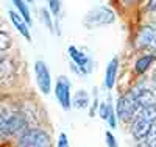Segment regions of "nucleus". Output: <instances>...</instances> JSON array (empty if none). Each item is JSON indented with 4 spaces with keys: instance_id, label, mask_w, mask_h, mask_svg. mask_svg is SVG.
<instances>
[{
    "instance_id": "1",
    "label": "nucleus",
    "mask_w": 156,
    "mask_h": 147,
    "mask_svg": "<svg viewBox=\"0 0 156 147\" xmlns=\"http://www.w3.org/2000/svg\"><path fill=\"white\" fill-rule=\"evenodd\" d=\"M25 128H27V121L20 111L0 113V139L2 141L20 135Z\"/></svg>"
},
{
    "instance_id": "2",
    "label": "nucleus",
    "mask_w": 156,
    "mask_h": 147,
    "mask_svg": "<svg viewBox=\"0 0 156 147\" xmlns=\"http://www.w3.org/2000/svg\"><path fill=\"white\" fill-rule=\"evenodd\" d=\"M115 22V13L109 6H97L90 9L83 19V25L89 30L101 28V27H108Z\"/></svg>"
},
{
    "instance_id": "3",
    "label": "nucleus",
    "mask_w": 156,
    "mask_h": 147,
    "mask_svg": "<svg viewBox=\"0 0 156 147\" xmlns=\"http://www.w3.org/2000/svg\"><path fill=\"white\" fill-rule=\"evenodd\" d=\"M139 110H140V105L137 103L131 89L123 92V94L119 97V100H117V103H115V114L123 122H131L136 117Z\"/></svg>"
},
{
    "instance_id": "4",
    "label": "nucleus",
    "mask_w": 156,
    "mask_h": 147,
    "mask_svg": "<svg viewBox=\"0 0 156 147\" xmlns=\"http://www.w3.org/2000/svg\"><path fill=\"white\" fill-rule=\"evenodd\" d=\"M17 144L19 147H51V136L42 128H25Z\"/></svg>"
},
{
    "instance_id": "5",
    "label": "nucleus",
    "mask_w": 156,
    "mask_h": 147,
    "mask_svg": "<svg viewBox=\"0 0 156 147\" xmlns=\"http://www.w3.org/2000/svg\"><path fill=\"white\" fill-rule=\"evenodd\" d=\"M69 57L72 60V69L78 74V75H89L94 71V60L90 58L87 53H84L83 50L76 49L75 46H69L67 47Z\"/></svg>"
},
{
    "instance_id": "6",
    "label": "nucleus",
    "mask_w": 156,
    "mask_h": 147,
    "mask_svg": "<svg viewBox=\"0 0 156 147\" xmlns=\"http://www.w3.org/2000/svg\"><path fill=\"white\" fill-rule=\"evenodd\" d=\"M55 97L64 111L72 108V96H70V82L66 77H59L55 86Z\"/></svg>"
},
{
    "instance_id": "7",
    "label": "nucleus",
    "mask_w": 156,
    "mask_h": 147,
    "mask_svg": "<svg viewBox=\"0 0 156 147\" xmlns=\"http://www.w3.org/2000/svg\"><path fill=\"white\" fill-rule=\"evenodd\" d=\"M34 75H36V83H37L39 91L47 96L51 91V77H50L48 66L41 60L36 61L34 63Z\"/></svg>"
},
{
    "instance_id": "8",
    "label": "nucleus",
    "mask_w": 156,
    "mask_h": 147,
    "mask_svg": "<svg viewBox=\"0 0 156 147\" xmlns=\"http://www.w3.org/2000/svg\"><path fill=\"white\" fill-rule=\"evenodd\" d=\"M156 38V25L148 24V25H142L137 35H136V46L139 49H145L150 47Z\"/></svg>"
},
{
    "instance_id": "9",
    "label": "nucleus",
    "mask_w": 156,
    "mask_h": 147,
    "mask_svg": "<svg viewBox=\"0 0 156 147\" xmlns=\"http://www.w3.org/2000/svg\"><path fill=\"white\" fill-rule=\"evenodd\" d=\"M131 91H133L137 103L140 105V108L156 102V92L148 86H134V88H131Z\"/></svg>"
},
{
    "instance_id": "10",
    "label": "nucleus",
    "mask_w": 156,
    "mask_h": 147,
    "mask_svg": "<svg viewBox=\"0 0 156 147\" xmlns=\"http://www.w3.org/2000/svg\"><path fill=\"white\" fill-rule=\"evenodd\" d=\"M153 122H148V121H144V119H133L131 121V136L134 141L137 142H144L147 133L150 130Z\"/></svg>"
},
{
    "instance_id": "11",
    "label": "nucleus",
    "mask_w": 156,
    "mask_h": 147,
    "mask_svg": "<svg viewBox=\"0 0 156 147\" xmlns=\"http://www.w3.org/2000/svg\"><path fill=\"white\" fill-rule=\"evenodd\" d=\"M9 19H11L12 25H14V28L30 42V41H31V35H30V25L27 24V20H25V19L19 14V13L14 11V9L9 11Z\"/></svg>"
},
{
    "instance_id": "12",
    "label": "nucleus",
    "mask_w": 156,
    "mask_h": 147,
    "mask_svg": "<svg viewBox=\"0 0 156 147\" xmlns=\"http://www.w3.org/2000/svg\"><path fill=\"white\" fill-rule=\"evenodd\" d=\"M117 72H119V58L114 57L108 63L106 71H105V80H103V83H105L106 89H112L114 88L115 80H117Z\"/></svg>"
},
{
    "instance_id": "13",
    "label": "nucleus",
    "mask_w": 156,
    "mask_h": 147,
    "mask_svg": "<svg viewBox=\"0 0 156 147\" xmlns=\"http://www.w3.org/2000/svg\"><path fill=\"white\" fill-rule=\"evenodd\" d=\"M156 61V53H147L142 55L140 58H137V61L134 63V72L136 75H144Z\"/></svg>"
},
{
    "instance_id": "14",
    "label": "nucleus",
    "mask_w": 156,
    "mask_h": 147,
    "mask_svg": "<svg viewBox=\"0 0 156 147\" xmlns=\"http://www.w3.org/2000/svg\"><path fill=\"white\" fill-rule=\"evenodd\" d=\"M89 102H90L89 94H87V91H84V89H78L75 94H73V97H72V106H73V108H76V110L87 108Z\"/></svg>"
},
{
    "instance_id": "15",
    "label": "nucleus",
    "mask_w": 156,
    "mask_h": 147,
    "mask_svg": "<svg viewBox=\"0 0 156 147\" xmlns=\"http://www.w3.org/2000/svg\"><path fill=\"white\" fill-rule=\"evenodd\" d=\"M134 119H144V121H148V122H156V102L142 106Z\"/></svg>"
},
{
    "instance_id": "16",
    "label": "nucleus",
    "mask_w": 156,
    "mask_h": 147,
    "mask_svg": "<svg viewBox=\"0 0 156 147\" xmlns=\"http://www.w3.org/2000/svg\"><path fill=\"white\" fill-rule=\"evenodd\" d=\"M12 5L16 6L17 13L27 20V24L30 25L31 24V13H30V8L27 5V0H12Z\"/></svg>"
},
{
    "instance_id": "17",
    "label": "nucleus",
    "mask_w": 156,
    "mask_h": 147,
    "mask_svg": "<svg viewBox=\"0 0 156 147\" xmlns=\"http://www.w3.org/2000/svg\"><path fill=\"white\" fill-rule=\"evenodd\" d=\"M39 17H41V22L45 25V28H47L50 33H56L55 27H53V19H51V13H50V9H47V8H41V11H39Z\"/></svg>"
},
{
    "instance_id": "18",
    "label": "nucleus",
    "mask_w": 156,
    "mask_h": 147,
    "mask_svg": "<svg viewBox=\"0 0 156 147\" xmlns=\"http://www.w3.org/2000/svg\"><path fill=\"white\" fill-rule=\"evenodd\" d=\"M111 106H112L111 99H108L106 102H101V103L98 105V110H97V113H98V116L103 119V121H106V119H108V114H109Z\"/></svg>"
},
{
    "instance_id": "19",
    "label": "nucleus",
    "mask_w": 156,
    "mask_h": 147,
    "mask_svg": "<svg viewBox=\"0 0 156 147\" xmlns=\"http://www.w3.org/2000/svg\"><path fill=\"white\" fill-rule=\"evenodd\" d=\"M12 41H11V36L6 33V31H2L0 30V53L6 52L9 47H11Z\"/></svg>"
},
{
    "instance_id": "20",
    "label": "nucleus",
    "mask_w": 156,
    "mask_h": 147,
    "mask_svg": "<svg viewBox=\"0 0 156 147\" xmlns=\"http://www.w3.org/2000/svg\"><path fill=\"white\" fill-rule=\"evenodd\" d=\"M47 3H48V9L51 13V16H55L56 19L59 17V13H61V0H47Z\"/></svg>"
},
{
    "instance_id": "21",
    "label": "nucleus",
    "mask_w": 156,
    "mask_h": 147,
    "mask_svg": "<svg viewBox=\"0 0 156 147\" xmlns=\"http://www.w3.org/2000/svg\"><path fill=\"white\" fill-rule=\"evenodd\" d=\"M153 141H156V122L151 124V127H150V130H148V133H147V136H145L144 142L148 145V144L153 142Z\"/></svg>"
},
{
    "instance_id": "22",
    "label": "nucleus",
    "mask_w": 156,
    "mask_h": 147,
    "mask_svg": "<svg viewBox=\"0 0 156 147\" xmlns=\"http://www.w3.org/2000/svg\"><path fill=\"white\" fill-rule=\"evenodd\" d=\"M56 147H70V142H69V138H67L66 133H59L58 141H56Z\"/></svg>"
},
{
    "instance_id": "23",
    "label": "nucleus",
    "mask_w": 156,
    "mask_h": 147,
    "mask_svg": "<svg viewBox=\"0 0 156 147\" xmlns=\"http://www.w3.org/2000/svg\"><path fill=\"white\" fill-rule=\"evenodd\" d=\"M105 141H106V147H119V144H117V141L111 131L105 133Z\"/></svg>"
},
{
    "instance_id": "24",
    "label": "nucleus",
    "mask_w": 156,
    "mask_h": 147,
    "mask_svg": "<svg viewBox=\"0 0 156 147\" xmlns=\"http://www.w3.org/2000/svg\"><path fill=\"white\" fill-rule=\"evenodd\" d=\"M98 105H100V103H98V99L95 97V99H94L92 106L89 108V116H90V117H94V116H95V113H97V110H98Z\"/></svg>"
},
{
    "instance_id": "25",
    "label": "nucleus",
    "mask_w": 156,
    "mask_h": 147,
    "mask_svg": "<svg viewBox=\"0 0 156 147\" xmlns=\"http://www.w3.org/2000/svg\"><path fill=\"white\" fill-rule=\"evenodd\" d=\"M148 9L150 11L156 9V0H148Z\"/></svg>"
},
{
    "instance_id": "26",
    "label": "nucleus",
    "mask_w": 156,
    "mask_h": 147,
    "mask_svg": "<svg viewBox=\"0 0 156 147\" xmlns=\"http://www.w3.org/2000/svg\"><path fill=\"white\" fill-rule=\"evenodd\" d=\"M151 82H153V83H156V69L151 72Z\"/></svg>"
},
{
    "instance_id": "27",
    "label": "nucleus",
    "mask_w": 156,
    "mask_h": 147,
    "mask_svg": "<svg viewBox=\"0 0 156 147\" xmlns=\"http://www.w3.org/2000/svg\"><path fill=\"white\" fill-rule=\"evenodd\" d=\"M148 147H156V141H153V142H150V144H148Z\"/></svg>"
},
{
    "instance_id": "28",
    "label": "nucleus",
    "mask_w": 156,
    "mask_h": 147,
    "mask_svg": "<svg viewBox=\"0 0 156 147\" xmlns=\"http://www.w3.org/2000/svg\"><path fill=\"white\" fill-rule=\"evenodd\" d=\"M151 47H153V49L156 50V38H154V41H153V44H151Z\"/></svg>"
},
{
    "instance_id": "29",
    "label": "nucleus",
    "mask_w": 156,
    "mask_h": 147,
    "mask_svg": "<svg viewBox=\"0 0 156 147\" xmlns=\"http://www.w3.org/2000/svg\"><path fill=\"white\" fill-rule=\"evenodd\" d=\"M126 3H134V2H137V0H125Z\"/></svg>"
},
{
    "instance_id": "30",
    "label": "nucleus",
    "mask_w": 156,
    "mask_h": 147,
    "mask_svg": "<svg viewBox=\"0 0 156 147\" xmlns=\"http://www.w3.org/2000/svg\"><path fill=\"white\" fill-rule=\"evenodd\" d=\"M27 2H33V0H27Z\"/></svg>"
},
{
    "instance_id": "31",
    "label": "nucleus",
    "mask_w": 156,
    "mask_h": 147,
    "mask_svg": "<svg viewBox=\"0 0 156 147\" xmlns=\"http://www.w3.org/2000/svg\"><path fill=\"white\" fill-rule=\"evenodd\" d=\"M0 61H2V58H0Z\"/></svg>"
}]
</instances>
